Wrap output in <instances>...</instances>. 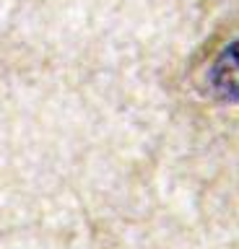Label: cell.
I'll use <instances>...</instances> for the list:
<instances>
[{
	"label": "cell",
	"mask_w": 239,
	"mask_h": 249,
	"mask_svg": "<svg viewBox=\"0 0 239 249\" xmlns=\"http://www.w3.org/2000/svg\"><path fill=\"white\" fill-rule=\"evenodd\" d=\"M208 86L221 101H239V42H231L208 70Z\"/></svg>",
	"instance_id": "cell-1"
}]
</instances>
